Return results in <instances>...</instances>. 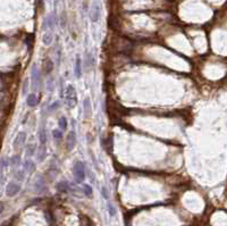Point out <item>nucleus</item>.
<instances>
[{"label":"nucleus","instance_id":"obj_1","mask_svg":"<svg viewBox=\"0 0 227 226\" xmlns=\"http://www.w3.org/2000/svg\"><path fill=\"white\" fill-rule=\"evenodd\" d=\"M65 99L66 102L68 105L69 108H73L77 105V93H76V90L74 88V85L68 84L66 86L65 90Z\"/></svg>","mask_w":227,"mask_h":226},{"label":"nucleus","instance_id":"obj_2","mask_svg":"<svg viewBox=\"0 0 227 226\" xmlns=\"http://www.w3.org/2000/svg\"><path fill=\"white\" fill-rule=\"evenodd\" d=\"M73 174L77 183H82L85 179V166L82 161H76L73 166Z\"/></svg>","mask_w":227,"mask_h":226},{"label":"nucleus","instance_id":"obj_3","mask_svg":"<svg viewBox=\"0 0 227 226\" xmlns=\"http://www.w3.org/2000/svg\"><path fill=\"white\" fill-rule=\"evenodd\" d=\"M100 14H101V6L100 4L94 0L93 4L91 6V10H90V18L93 23H97L100 18Z\"/></svg>","mask_w":227,"mask_h":226},{"label":"nucleus","instance_id":"obj_4","mask_svg":"<svg viewBox=\"0 0 227 226\" xmlns=\"http://www.w3.org/2000/svg\"><path fill=\"white\" fill-rule=\"evenodd\" d=\"M40 81H41V75H40V71L38 69V67L33 65L32 67V72H31V83H32V88L34 90H38L40 86Z\"/></svg>","mask_w":227,"mask_h":226},{"label":"nucleus","instance_id":"obj_5","mask_svg":"<svg viewBox=\"0 0 227 226\" xmlns=\"http://www.w3.org/2000/svg\"><path fill=\"white\" fill-rule=\"evenodd\" d=\"M19 191H21V186H19V184L15 183V182H9L6 188V194L8 197H14Z\"/></svg>","mask_w":227,"mask_h":226},{"label":"nucleus","instance_id":"obj_6","mask_svg":"<svg viewBox=\"0 0 227 226\" xmlns=\"http://www.w3.org/2000/svg\"><path fill=\"white\" fill-rule=\"evenodd\" d=\"M25 141H26V133L19 132L18 134L16 135V137H15L14 144H13V146H14L15 149H18V148H21V147L25 143Z\"/></svg>","mask_w":227,"mask_h":226},{"label":"nucleus","instance_id":"obj_7","mask_svg":"<svg viewBox=\"0 0 227 226\" xmlns=\"http://www.w3.org/2000/svg\"><path fill=\"white\" fill-rule=\"evenodd\" d=\"M76 146V133L75 131H71L67 137V150L72 151Z\"/></svg>","mask_w":227,"mask_h":226},{"label":"nucleus","instance_id":"obj_8","mask_svg":"<svg viewBox=\"0 0 227 226\" xmlns=\"http://www.w3.org/2000/svg\"><path fill=\"white\" fill-rule=\"evenodd\" d=\"M53 69V63L50 58H46L43 60V73L44 75H49Z\"/></svg>","mask_w":227,"mask_h":226},{"label":"nucleus","instance_id":"obj_9","mask_svg":"<svg viewBox=\"0 0 227 226\" xmlns=\"http://www.w3.org/2000/svg\"><path fill=\"white\" fill-rule=\"evenodd\" d=\"M83 111L86 118L91 116V101L89 98H85L83 101Z\"/></svg>","mask_w":227,"mask_h":226},{"label":"nucleus","instance_id":"obj_10","mask_svg":"<svg viewBox=\"0 0 227 226\" xmlns=\"http://www.w3.org/2000/svg\"><path fill=\"white\" fill-rule=\"evenodd\" d=\"M52 41H53V37H52V33L51 32H46V33L43 34V37H42V42L44 46H50L52 43Z\"/></svg>","mask_w":227,"mask_h":226},{"label":"nucleus","instance_id":"obj_11","mask_svg":"<svg viewBox=\"0 0 227 226\" xmlns=\"http://www.w3.org/2000/svg\"><path fill=\"white\" fill-rule=\"evenodd\" d=\"M26 104H27L28 107H34L35 105L38 104V98L35 93H30L26 98Z\"/></svg>","mask_w":227,"mask_h":226},{"label":"nucleus","instance_id":"obj_12","mask_svg":"<svg viewBox=\"0 0 227 226\" xmlns=\"http://www.w3.org/2000/svg\"><path fill=\"white\" fill-rule=\"evenodd\" d=\"M34 170H35V164H34L33 161L31 159L25 160V163H24V170L26 173H32Z\"/></svg>","mask_w":227,"mask_h":226},{"label":"nucleus","instance_id":"obj_13","mask_svg":"<svg viewBox=\"0 0 227 226\" xmlns=\"http://www.w3.org/2000/svg\"><path fill=\"white\" fill-rule=\"evenodd\" d=\"M39 140H40V144L41 146H46L47 142V133H46V127H41L39 131Z\"/></svg>","mask_w":227,"mask_h":226},{"label":"nucleus","instance_id":"obj_14","mask_svg":"<svg viewBox=\"0 0 227 226\" xmlns=\"http://www.w3.org/2000/svg\"><path fill=\"white\" fill-rule=\"evenodd\" d=\"M74 74H75L76 77H81L82 75V66H81V59L77 57L75 61V67H74Z\"/></svg>","mask_w":227,"mask_h":226},{"label":"nucleus","instance_id":"obj_15","mask_svg":"<svg viewBox=\"0 0 227 226\" xmlns=\"http://www.w3.org/2000/svg\"><path fill=\"white\" fill-rule=\"evenodd\" d=\"M68 183H67L66 181H62V182H59V183L57 184V190L59 191V192H66L67 190H68Z\"/></svg>","mask_w":227,"mask_h":226},{"label":"nucleus","instance_id":"obj_16","mask_svg":"<svg viewBox=\"0 0 227 226\" xmlns=\"http://www.w3.org/2000/svg\"><path fill=\"white\" fill-rule=\"evenodd\" d=\"M67 118L65 117V116H62V117L59 118V121H58V126H59V128L62 130V131H66L67 128Z\"/></svg>","mask_w":227,"mask_h":226},{"label":"nucleus","instance_id":"obj_17","mask_svg":"<svg viewBox=\"0 0 227 226\" xmlns=\"http://www.w3.org/2000/svg\"><path fill=\"white\" fill-rule=\"evenodd\" d=\"M44 157H46V147L40 146V148H39V155H38L39 160L42 161V160L44 159Z\"/></svg>","mask_w":227,"mask_h":226},{"label":"nucleus","instance_id":"obj_18","mask_svg":"<svg viewBox=\"0 0 227 226\" xmlns=\"http://www.w3.org/2000/svg\"><path fill=\"white\" fill-rule=\"evenodd\" d=\"M83 191H84V194L86 197H92V188H91L89 184H84L83 185Z\"/></svg>","mask_w":227,"mask_h":226},{"label":"nucleus","instance_id":"obj_19","mask_svg":"<svg viewBox=\"0 0 227 226\" xmlns=\"http://www.w3.org/2000/svg\"><path fill=\"white\" fill-rule=\"evenodd\" d=\"M52 137H53V139H56V140H59V139H62V131L59 128H57V130H53L52 131Z\"/></svg>","mask_w":227,"mask_h":226},{"label":"nucleus","instance_id":"obj_20","mask_svg":"<svg viewBox=\"0 0 227 226\" xmlns=\"http://www.w3.org/2000/svg\"><path fill=\"white\" fill-rule=\"evenodd\" d=\"M108 211L109 215L111 217H114L116 215V209H115V207H114V205L111 202H108Z\"/></svg>","mask_w":227,"mask_h":226},{"label":"nucleus","instance_id":"obj_21","mask_svg":"<svg viewBox=\"0 0 227 226\" xmlns=\"http://www.w3.org/2000/svg\"><path fill=\"white\" fill-rule=\"evenodd\" d=\"M10 164L13 166H16V165H19V156H13L11 158H10Z\"/></svg>","mask_w":227,"mask_h":226},{"label":"nucleus","instance_id":"obj_22","mask_svg":"<svg viewBox=\"0 0 227 226\" xmlns=\"http://www.w3.org/2000/svg\"><path fill=\"white\" fill-rule=\"evenodd\" d=\"M15 177L18 179L19 181H23L24 179V172H22V170H17V173H15Z\"/></svg>","mask_w":227,"mask_h":226},{"label":"nucleus","instance_id":"obj_23","mask_svg":"<svg viewBox=\"0 0 227 226\" xmlns=\"http://www.w3.org/2000/svg\"><path fill=\"white\" fill-rule=\"evenodd\" d=\"M59 105H60V101H55V102H52L51 106H50V110H57V109L59 108Z\"/></svg>","mask_w":227,"mask_h":226},{"label":"nucleus","instance_id":"obj_24","mask_svg":"<svg viewBox=\"0 0 227 226\" xmlns=\"http://www.w3.org/2000/svg\"><path fill=\"white\" fill-rule=\"evenodd\" d=\"M8 164H9V160L6 159V158H2V160H1V170H4L6 167H8Z\"/></svg>","mask_w":227,"mask_h":226},{"label":"nucleus","instance_id":"obj_25","mask_svg":"<svg viewBox=\"0 0 227 226\" xmlns=\"http://www.w3.org/2000/svg\"><path fill=\"white\" fill-rule=\"evenodd\" d=\"M101 193H102L104 198L106 199V200H108V199H109V193L107 192V189L104 188V186H102V188H101Z\"/></svg>","mask_w":227,"mask_h":226},{"label":"nucleus","instance_id":"obj_26","mask_svg":"<svg viewBox=\"0 0 227 226\" xmlns=\"http://www.w3.org/2000/svg\"><path fill=\"white\" fill-rule=\"evenodd\" d=\"M34 151H35V149L33 148V146H28L27 147V152H26V155H27V156H32L34 153Z\"/></svg>","mask_w":227,"mask_h":226},{"label":"nucleus","instance_id":"obj_27","mask_svg":"<svg viewBox=\"0 0 227 226\" xmlns=\"http://www.w3.org/2000/svg\"><path fill=\"white\" fill-rule=\"evenodd\" d=\"M28 90V80L24 81V84H23V94L26 93V91Z\"/></svg>","mask_w":227,"mask_h":226}]
</instances>
